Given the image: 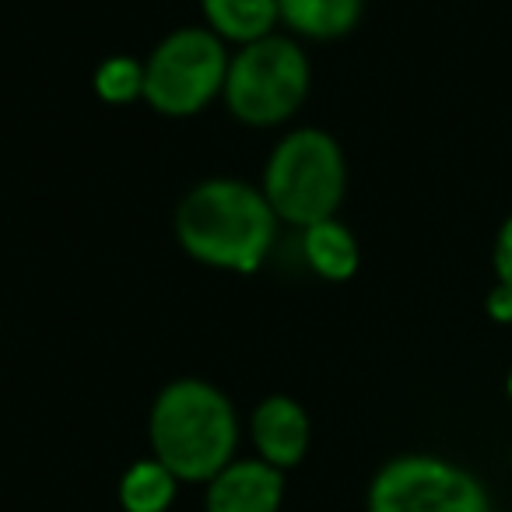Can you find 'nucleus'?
Returning a JSON list of instances; mask_svg holds the SVG:
<instances>
[{
    "instance_id": "6",
    "label": "nucleus",
    "mask_w": 512,
    "mask_h": 512,
    "mask_svg": "<svg viewBox=\"0 0 512 512\" xmlns=\"http://www.w3.org/2000/svg\"><path fill=\"white\" fill-rule=\"evenodd\" d=\"M369 512H488L481 481L439 456H400L376 474Z\"/></svg>"
},
{
    "instance_id": "4",
    "label": "nucleus",
    "mask_w": 512,
    "mask_h": 512,
    "mask_svg": "<svg viewBox=\"0 0 512 512\" xmlns=\"http://www.w3.org/2000/svg\"><path fill=\"white\" fill-rule=\"evenodd\" d=\"M309 57L295 39L267 36L239 46L228 60L225 106L235 120L249 127H278L292 120L309 95Z\"/></svg>"
},
{
    "instance_id": "3",
    "label": "nucleus",
    "mask_w": 512,
    "mask_h": 512,
    "mask_svg": "<svg viewBox=\"0 0 512 512\" xmlns=\"http://www.w3.org/2000/svg\"><path fill=\"white\" fill-rule=\"evenodd\" d=\"M348 190V165L334 134L302 127L281 137L264 169V197L278 221L309 228L337 214Z\"/></svg>"
},
{
    "instance_id": "8",
    "label": "nucleus",
    "mask_w": 512,
    "mask_h": 512,
    "mask_svg": "<svg viewBox=\"0 0 512 512\" xmlns=\"http://www.w3.org/2000/svg\"><path fill=\"white\" fill-rule=\"evenodd\" d=\"M253 442L264 463L285 470L306 456L309 418L292 397H267L253 411Z\"/></svg>"
},
{
    "instance_id": "2",
    "label": "nucleus",
    "mask_w": 512,
    "mask_h": 512,
    "mask_svg": "<svg viewBox=\"0 0 512 512\" xmlns=\"http://www.w3.org/2000/svg\"><path fill=\"white\" fill-rule=\"evenodd\" d=\"M239 425L228 397L204 379H176L151 407L155 460L176 481H211L232 463Z\"/></svg>"
},
{
    "instance_id": "9",
    "label": "nucleus",
    "mask_w": 512,
    "mask_h": 512,
    "mask_svg": "<svg viewBox=\"0 0 512 512\" xmlns=\"http://www.w3.org/2000/svg\"><path fill=\"white\" fill-rule=\"evenodd\" d=\"M200 8L214 36L239 46L274 36V25L281 22L278 0H200Z\"/></svg>"
},
{
    "instance_id": "7",
    "label": "nucleus",
    "mask_w": 512,
    "mask_h": 512,
    "mask_svg": "<svg viewBox=\"0 0 512 512\" xmlns=\"http://www.w3.org/2000/svg\"><path fill=\"white\" fill-rule=\"evenodd\" d=\"M285 477L264 460L228 463L207 488V512H278Z\"/></svg>"
},
{
    "instance_id": "16",
    "label": "nucleus",
    "mask_w": 512,
    "mask_h": 512,
    "mask_svg": "<svg viewBox=\"0 0 512 512\" xmlns=\"http://www.w3.org/2000/svg\"><path fill=\"white\" fill-rule=\"evenodd\" d=\"M505 393H509V400H512V369H509V376H505Z\"/></svg>"
},
{
    "instance_id": "15",
    "label": "nucleus",
    "mask_w": 512,
    "mask_h": 512,
    "mask_svg": "<svg viewBox=\"0 0 512 512\" xmlns=\"http://www.w3.org/2000/svg\"><path fill=\"white\" fill-rule=\"evenodd\" d=\"M484 309L495 323H512V288L505 285H495L484 299Z\"/></svg>"
},
{
    "instance_id": "14",
    "label": "nucleus",
    "mask_w": 512,
    "mask_h": 512,
    "mask_svg": "<svg viewBox=\"0 0 512 512\" xmlns=\"http://www.w3.org/2000/svg\"><path fill=\"white\" fill-rule=\"evenodd\" d=\"M491 264H495L498 285L512 288V214L498 225L495 249H491Z\"/></svg>"
},
{
    "instance_id": "5",
    "label": "nucleus",
    "mask_w": 512,
    "mask_h": 512,
    "mask_svg": "<svg viewBox=\"0 0 512 512\" xmlns=\"http://www.w3.org/2000/svg\"><path fill=\"white\" fill-rule=\"evenodd\" d=\"M228 60L211 29H176L144 60V102L172 120L197 116L225 92Z\"/></svg>"
},
{
    "instance_id": "11",
    "label": "nucleus",
    "mask_w": 512,
    "mask_h": 512,
    "mask_svg": "<svg viewBox=\"0 0 512 512\" xmlns=\"http://www.w3.org/2000/svg\"><path fill=\"white\" fill-rule=\"evenodd\" d=\"M302 249L306 260L323 281H348L355 278L358 264H362V249L348 225L337 218L316 221V225L302 228Z\"/></svg>"
},
{
    "instance_id": "10",
    "label": "nucleus",
    "mask_w": 512,
    "mask_h": 512,
    "mask_svg": "<svg viewBox=\"0 0 512 512\" xmlns=\"http://www.w3.org/2000/svg\"><path fill=\"white\" fill-rule=\"evenodd\" d=\"M365 0H278V15L295 36L341 39L362 22Z\"/></svg>"
},
{
    "instance_id": "17",
    "label": "nucleus",
    "mask_w": 512,
    "mask_h": 512,
    "mask_svg": "<svg viewBox=\"0 0 512 512\" xmlns=\"http://www.w3.org/2000/svg\"><path fill=\"white\" fill-rule=\"evenodd\" d=\"M509 460H512V453H509Z\"/></svg>"
},
{
    "instance_id": "12",
    "label": "nucleus",
    "mask_w": 512,
    "mask_h": 512,
    "mask_svg": "<svg viewBox=\"0 0 512 512\" xmlns=\"http://www.w3.org/2000/svg\"><path fill=\"white\" fill-rule=\"evenodd\" d=\"M176 495V477L158 460H141L123 474L120 502L127 512H165Z\"/></svg>"
},
{
    "instance_id": "1",
    "label": "nucleus",
    "mask_w": 512,
    "mask_h": 512,
    "mask_svg": "<svg viewBox=\"0 0 512 512\" xmlns=\"http://www.w3.org/2000/svg\"><path fill=\"white\" fill-rule=\"evenodd\" d=\"M176 239L204 267L253 274L278 239V214L264 190L239 179H207L183 197Z\"/></svg>"
},
{
    "instance_id": "13",
    "label": "nucleus",
    "mask_w": 512,
    "mask_h": 512,
    "mask_svg": "<svg viewBox=\"0 0 512 512\" xmlns=\"http://www.w3.org/2000/svg\"><path fill=\"white\" fill-rule=\"evenodd\" d=\"M95 95L106 106H130L144 99V64L134 57H109L95 71Z\"/></svg>"
}]
</instances>
